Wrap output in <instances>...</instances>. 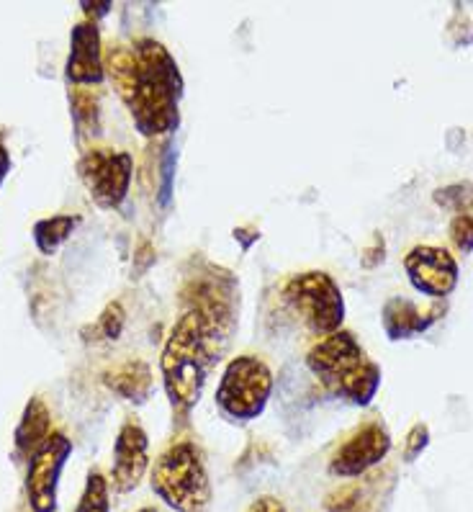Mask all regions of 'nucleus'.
<instances>
[{
    "instance_id": "nucleus-1",
    "label": "nucleus",
    "mask_w": 473,
    "mask_h": 512,
    "mask_svg": "<svg viewBox=\"0 0 473 512\" xmlns=\"http://www.w3.org/2000/svg\"><path fill=\"white\" fill-rule=\"evenodd\" d=\"M103 67L142 137H162L180 127V101L186 83L175 57L157 39H137L132 47H111Z\"/></svg>"
},
{
    "instance_id": "nucleus-2",
    "label": "nucleus",
    "mask_w": 473,
    "mask_h": 512,
    "mask_svg": "<svg viewBox=\"0 0 473 512\" xmlns=\"http://www.w3.org/2000/svg\"><path fill=\"white\" fill-rule=\"evenodd\" d=\"M219 353L222 348L214 343L198 314L186 312L175 322L160 356L162 386L173 410L188 412L196 407L204 394L211 363L219 358Z\"/></svg>"
},
{
    "instance_id": "nucleus-3",
    "label": "nucleus",
    "mask_w": 473,
    "mask_h": 512,
    "mask_svg": "<svg viewBox=\"0 0 473 512\" xmlns=\"http://www.w3.org/2000/svg\"><path fill=\"white\" fill-rule=\"evenodd\" d=\"M306 366L335 397L368 407L381 389V366L368 358L353 332L337 330L306 353Z\"/></svg>"
},
{
    "instance_id": "nucleus-4",
    "label": "nucleus",
    "mask_w": 473,
    "mask_h": 512,
    "mask_svg": "<svg viewBox=\"0 0 473 512\" xmlns=\"http://www.w3.org/2000/svg\"><path fill=\"white\" fill-rule=\"evenodd\" d=\"M152 492L175 512H201L211 500V482L201 448L178 440L157 456Z\"/></svg>"
},
{
    "instance_id": "nucleus-5",
    "label": "nucleus",
    "mask_w": 473,
    "mask_h": 512,
    "mask_svg": "<svg viewBox=\"0 0 473 512\" xmlns=\"http://www.w3.org/2000/svg\"><path fill=\"white\" fill-rule=\"evenodd\" d=\"M283 302L319 340L342 330L345 296L330 273L304 271L291 276L283 286Z\"/></svg>"
},
{
    "instance_id": "nucleus-6",
    "label": "nucleus",
    "mask_w": 473,
    "mask_h": 512,
    "mask_svg": "<svg viewBox=\"0 0 473 512\" xmlns=\"http://www.w3.org/2000/svg\"><path fill=\"white\" fill-rule=\"evenodd\" d=\"M273 392V371L258 356H237L224 368L216 386V407L234 422L258 420Z\"/></svg>"
},
{
    "instance_id": "nucleus-7",
    "label": "nucleus",
    "mask_w": 473,
    "mask_h": 512,
    "mask_svg": "<svg viewBox=\"0 0 473 512\" xmlns=\"http://www.w3.org/2000/svg\"><path fill=\"white\" fill-rule=\"evenodd\" d=\"M234 278L227 271L211 268L209 276H196L191 284L183 289V302L188 304L186 312L198 314L209 335L219 348H224L229 340V332L234 327Z\"/></svg>"
},
{
    "instance_id": "nucleus-8",
    "label": "nucleus",
    "mask_w": 473,
    "mask_h": 512,
    "mask_svg": "<svg viewBox=\"0 0 473 512\" xmlns=\"http://www.w3.org/2000/svg\"><path fill=\"white\" fill-rule=\"evenodd\" d=\"M78 175L101 209H119L132 186L134 157L124 150L96 147L80 157Z\"/></svg>"
},
{
    "instance_id": "nucleus-9",
    "label": "nucleus",
    "mask_w": 473,
    "mask_h": 512,
    "mask_svg": "<svg viewBox=\"0 0 473 512\" xmlns=\"http://www.w3.org/2000/svg\"><path fill=\"white\" fill-rule=\"evenodd\" d=\"M72 456V440L65 433H52L34 456L29 458V476H26V494L34 512L57 510V487L65 471L67 458Z\"/></svg>"
},
{
    "instance_id": "nucleus-10",
    "label": "nucleus",
    "mask_w": 473,
    "mask_h": 512,
    "mask_svg": "<svg viewBox=\"0 0 473 512\" xmlns=\"http://www.w3.org/2000/svg\"><path fill=\"white\" fill-rule=\"evenodd\" d=\"M391 433L384 422H366L363 428L355 430L332 456L330 474L340 479H355L371 471L389 456Z\"/></svg>"
},
{
    "instance_id": "nucleus-11",
    "label": "nucleus",
    "mask_w": 473,
    "mask_h": 512,
    "mask_svg": "<svg viewBox=\"0 0 473 512\" xmlns=\"http://www.w3.org/2000/svg\"><path fill=\"white\" fill-rule=\"evenodd\" d=\"M404 271L409 284L430 299H445L458 286V263L445 247L414 245L404 255Z\"/></svg>"
},
{
    "instance_id": "nucleus-12",
    "label": "nucleus",
    "mask_w": 473,
    "mask_h": 512,
    "mask_svg": "<svg viewBox=\"0 0 473 512\" xmlns=\"http://www.w3.org/2000/svg\"><path fill=\"white\" fill-rule=\"evenodd\" d=\"M150 466V438L137 420H126L121 425L114 443V461H111V482L116 492L126 494L142 484Z\"/></svg>"
},
{
    "instance_id": "nucleus-13",
    "label": "nucleus",
    "mask_w": 473,
    "mask_h": 512,
    "mask_svg": "<svg viewBox=\"0 0 473 512\" xmlns=\"http://www.w3.org/2000/svg\"><path fill=\"white\" fill-rule=\"evenodd\" d=\"M67 80L75 85H98L106 75L103 67L101 31L93 21H80L72 26L70 57H67Z\"/></svg>"
},
{
    "instance_id": "nucleus-14",
    "label": "nucleus",
    "mask_w": 473,
    "mask_h": 512,
    "mask_svg": "<svg viewBox=\"0 0 473 512\" xmlns=\"http://www.w3.org/2000/svg\"><path fill=\"white\" fill-rule=\"evenodd\" d=\"M443 312L445 307H440V304L422 312L412 299L391 296L389 302L384 304V309H381V322H384V330L389 335V340H409L430 330L443 317Z\"/></svg>"
},
{
    "instance_id": "nucleus-15",
    "label": "nucleus",
    "mask_w": 473,
    "mask_h": 512,
    "mask_svg": "<svg viewBox=\"0 0 473 512\" xmlns=\"http://www.w3.org/2000/svg\"><path fill=\"white\" fill-rule=\"evenodd\" d=\"M49 435H52V415H49L47 404L39 397H31L16 428V453L31 458L47 443Z\"/></svg>"
},
{
    "instance_id": "nucleus-16",
    "label": "nucleus",
    "mask_w": 473,
    "mask_h": 512,
    "mask_svg": "<svg viewBox=\"0 0 473 512\" xmlns=\"http://www.w3.org/2000/svg\"><path fill=\"white\" fill-rule=\"evenodd\" d=\"M103 384L126 402H147L152 392V371L144 361H126L103 376Z\"/></svg>"
},
{
    "instance_id": "nucleus-17",
    "label": "nucleus",
    "mask_w": 473,
    "mask_h": 512,
    "mask_svg": "<svg viewBox=\"0 0 473 512\" xmlns=\"http://www.w3.org/2000/svg\"><path fill=\"white\" fill-rule=\"evenodd\" d=\"M80 217L72 214H57V217H47L42 222L34 224V242L42 255H54L72 237V232L78 229Z\"/></svg>"
},
{
    "instance_id": "nucleus-18",
    "label": "nucleus",
    "mask_w": 473,
    "mask_h": 512,
    "mask_svg": "<svg viewBox=\"0 0 473 512\" xmlns=\"http://www.w3.org/2000/svg\"><path fill=\"white\" fill-rule=\"evenodd\" d=\"M75 512H111V500H108V479L101 471H90L85 482L83 494H80Z\"/></svg>"
},
{
    "instance_id": "nucleus-19",
    "label": "nucleus",
    "mask_w": 473,
    "mask_h": 512,
    "mask_svg": "<svg viewBox=\"0 0 473 512\" xmlns=\"http://www.w3.org/2000/svg\"><path fill=\"white\" fill-rule=\"evenodd\" d=\"M432 199L443 209L468 214L473 209V183H453V186L438 188Z\"/></svg>"
},
{
    "instance_id": "nucleus-20",
    "label": "nucleus",
    "mask_w": 473,
    "mask_h": 512,
    "mask_svg": "<svg viewBox=\"0 0 473 512\" xmlns=\"http://www.w3.org/2000/svg\"><path fill=\"white\" fill-rule=\"evenodd\" d=\"M124 322H126V314H124V307H121V302H111L106 309H103L96 330L101 332V338L116 340L121 335V330H124Z\"/></svg>"
},
{
    "instance_id": "nucleus-21",
    "label": "nucleus",
    "mask_w": 473,
    "mask_h": 512,
    "mask_svg": "<svg viewBox=\"0 0 473 512\" xmlns=\"http://www.w3.org/2000/svg\"><path fill=\"white\" fill-rule=\"evenodd\" d=\"M450 242L461 250L463 255L473 253V217L471 214H456L450 222Z\"/></svg>"
},
{
    "instance_id": "nucleus-22",
    "label": "nucleus",
    "mask_w": 473,
    "mask_h": 512,
    "mask_svg": "<svg viewBox=\"0 0 473 512\" xmlns=\"http://www.w3.org/2000/svg\"><path fill=\"white\" fill-rule=\"evenodd\" d=\"M427 446H430V428H427L425 422H417V425H414L407 435L404 458H407V461H414V458L420 456Z\"/></svg>"
},
{
    "instance_id": "nucleus-23",
    "label": "nucleus",
    "mask_w": 473,
    "mask_h": 512,
    "mask_svg": "<svg viewBox=\"0 0 473 512\" xmlns=\"http://www.w3.org/2000/svg\"><path fill=\"white\" fill-rule=\"evenodd\" d=\"M247 512H288L286 505H283L278 497H270V494H265V497H258V500L252 502L250 507H247Z\"/></svg>"
},
{
    "instance_id": "nucleus-24",
    "label": "nucleus",
    "mask_w": 473,
    "mask_h": 512,
    "mask_svg": "<svg viewBox=\"0 0 473 512\" xmlns=\"http://www.w3.org/2000/svg\"><path fill=\"white\" fill-rule=\"evenodd\" d=\"M8 173H11V152H8V147L0 139V186L6 183Z\"/></svg>"
},
{
    "instance_id": "nucleus-25",
    "label": "nucleus",
    "mask_w": 473,
    "mask_h": 512,
    "mask_svg": "<svg viewBox=\"0 0 473 512\" xmlns=\"http://www.w3.org/2000/svg\"><path fill=\"white\" fill-rule=\"evenodd\" d=\"M108 8H111V3H83V11L93 19V24H96V16H106Z\"/></svg>"
},
{
    "instance_id": "nucleus-26",
    "label": "nucleus",
    "mask_w": 473,
    "mask_h": 512,
    "mask_svg": "<svg viewBox=\"0 0 473 512\" xmlns=\"http://www.w3.org/2000/svg\"><path fill=\"white\" fill-rule=\"evenodd\" d=\"M137 512H157L155 507H142V510H137Z\"/></svg>"
}]
</instances>
